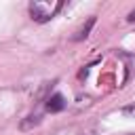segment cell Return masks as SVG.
<instances>
[{
    "label": "cell",
    "mask_w": 135,
    "mask_h": 135,
    "mask_svg": "<svg viewBox=\"0 0 135 135\" xmlns=\"http://www.w3.org/2000/svg\"><path fill=\"white\" fill-rule=\"evenodd\" d=\"M63 6V2L61 0H57V2H32L30 4V15H32V19L34 21H38V23H46V21H51L57 13H59V8Z\"/></svg>",
    "instance_id": "1"
},
{
    "label": "cell",
    "mask_w": 135,
    "mask_h": 135,
    "mask_svg": "<svg viewBox=\"0 0 135 135\" xmlns=\"http://www.w3.org/2000/svg\"><path fill=\"white\" fill-rule=\"evenodd\" d=\"M63 108H65V99H63V95L55 93V95H51V97H49V101H46V110H49L51 114L61 112Z\"/></svg>",
    "instance_id": "2"
},
{
    "label": "cell",
    "mask_w": 135,
    "mask_h": 135,
    "mask_svg": "<svg viewBox=\"0 0 135 135\" xmlns=\"http://www.w3.org/2000/svg\"><path fill=\"white\" fill-rule=\"evenodd\" d=\"M93 25H95V17H89V21H86V23H84V25H82L74 36H72V40H76V42H78V40H84V38L89 36V32H91V27H93Z\"/></svg>",
    "instance_id": "3"
},
{
    "label": "cell",
    "mask_w": 135,
    "mask_h": 135,
    "mask_svg": "<svg viewBox=\"0 0 135 135\" xmlns=\"http://www.w3.org/2000/svg\"><path fill=\"white\" fill-rule=\"evenodd\" d=\"M127 21H131V23H133V21H135V8H133V11H131V13H129V15H127Z\"/></svg>",
    "instance_id": "4"
}]
</instances>
